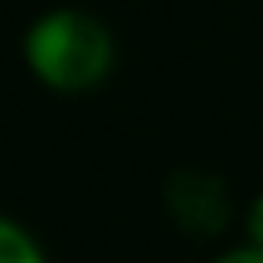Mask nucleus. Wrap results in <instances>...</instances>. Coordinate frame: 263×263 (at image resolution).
<instances>
[{"label":"nucleus","mask_w":263,"mask_h":263,"mask_svg":"<svg viewBox=\"0 0 263 263\" xmlns=\"http://www.w3.org/2000/svg\"><path fill=\"white\" fill-rule=\"evenodd\" d=\"M0 263H47L39 236L4 213H0Z\"/></svg>","instance_id":"nucleus-3"},{"label":"nucleus","mask_w":263,"mask_h":263,"mask_svg":"<svg viewBox=\"0 0 263 263\" xmlns=\"http://www.w3.org/2000/svg\"><path fill=\"white\" fill-rule=\"evenodd\" d=\"M209 263H263V248H252V244H232V248H224V252H217Z\"/></svg>","instance_id":"nucleus-5"},{"label":"nucleus","mask_w":263,"mask_h":263,"mask_svg":"<svg viewBox=\"0 0 263 263\" xmlns=\"http://www.w3.org/2000/svg\"><path fill=\"white\" fill-rule=\"evenodd\" d=\"M163 213L186 240H217L232 221V190L217 171L178 166L163 182Z\"/></svg>","instance_id":"nucleus-2"},{"label":"nucleus","mask_w":263,"mask_h":263,"mask_svg":"<svg viewBox=\"0 0 263 263\" xmlns=\"http://www.w3.org/2000/svg\"><path fill=\"white\" fill-rule=\"evenodd\" d=\"M240 232H244V244L263 248V194H255L244 209H240Z\"/></svg>","instance_id":"nucleus-4"},{"label":"nucleus","mask_w":263,"mask_h":263,"mask_svg":"<svg viewBox=\"0 0 263 263\" xmlns=\"http://www.w3.org/2000/svg\"><path fill=\"white\" fill-rule=\"evenodd\" d=\"M27 74L58 97H85L116 70V39L85 8H50L35 16L20 43Z\"/></svg>","instance_id":"nucleus-1"}]
</instances>
